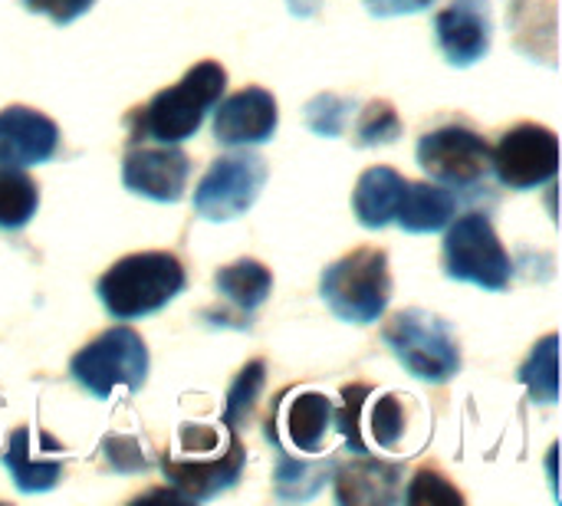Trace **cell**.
I'll return each mask as SVG.
<instances>
[{
	"mask_svg": "<svg viewBox=\"0 0 562 506\" xmlns=\"http://www.w3.org/2000/svg\"><path fill=\"white\" fill-rule=\"evenodd\" d=\"M224 89H227V69L217 59H201L175 86L155 92L148 105L128 115L132 145L148 138L165 145H181L204 125L207 112L221 102Z\"/></svg>",
	"mask_w": 562,
	"mask_h": 506,
	"instance_id": "6da1fadb",
	"label": "cell"
},
{
	"mask_svg": "<svg viewBox=\"0 0 562 506\" xmlns=\"http://www.w3.org/2000/svg\"><path fill=\"white\" fill-rule=\"evenodd\" d=\"M188 286L184 267L168 250H142L115 260L95 283V293L112 319L132 323L165 310Z\"/></svg>",
	"mask_w": 562,
	"mask_h": 506,
	"instance_id": "7a4b0ae2",
	"label": "cell"
},
{
	"mask_svg": "<svg viewBox=\"0 0 562 506\" xmlns=\"http://www.w3.org/2000/svg\"><path fill=\"white\" fill-rule=\"evenodd\" d=\"M319 293L326 306L352 326H372L385 316L392 300L389 254L379 247H356L323 270Z\"/></svg>",
	"mask_w": 562,
	"mask_h": 506,
	"instance_id": "3957f363",
	"label": "cell"
},
{
	"mask_svg": "<svg viewBox=\"0 0 562 506\" xmlns=\"http://www.w3.org/2000/svg\"><path fill=\"white\" fill-rule=\"evenodd\" d=\"M392 356L422 382L445 385L461 372V346L448 319L428 310H402L382 329Z\"/></svg>",
	"mask_w": 562,
	"mask_h": 506,
	"instance_id": "277c9868",
	"label": "cell"
},
{
	"mask_svg": "<svg viewBox=\"0 0 562 506\" xmlns=\"http://www.w3.org/2000/svg\"><path fill=\"white\" fill-rule=\"evenodd\" d=\"M441 263L445 273L458 283H471L491 293H504L514 280V260L501 244L494 221L481 211L461 214L445 227Z\"/></svg>",
	"mask_w": 562,
	"mask_h": 506,
	"instance_id": "5b68a950",
	"label": "cell"
},
{
	"mask_svg": "<svg viewBox=\"0 0 562 506\" xmlns=\"http://www.w3.org/2000/svg\"><path fill=\"white\" fill-rule=\"evenodd\" d=\"M69 375L95 398H112L119 389L135 395L148 379V346L135 329L112 326L72 356Z\"/></svg>",
	"mask_w": 562,
	"mask_h": 506,
	"instance_id": "8992f818",
	"label": "cell"
},
{
	"mask_svg": "<svg viewBox=\"0 0 562 506\" xmlns=\"http://www.w3.org/2000/svg\"><path fill=\"white\" fill-rule=\"evenodd\" d=\"M247 464L244 441L231 428L224 441L211 448H191L181 454H165L161 471L168 477V487H175L188 504H204L231 491Z\"/></svg>",
	"mask_w": 562,
	"mask_h": 506,
	"instance_id": "52a82bcc",
	"label": "cell"
},
{
	"mask_svg": "<svg viewBox=\"0 0 562 506\" xmlns=\"http://www.w3.org/2000/svg\"><path fill=\"white\" fill-rule=\"evenodd\" d=\"M418 165L431 175V181L451 191L477 188L491 175V145L471 125L451 122L422 135Z\"/></svg>",
	"mask_w": 562,
	"mask_h": 506,
	"instance_id": "ba28073f",
	"label": "cell"
},
{
	"mask_svg": "<svg viewBox=\"0 0 562 506\" xmlns=\"http://www.w3.org/2000/svg\"><path fill=\"white\" fill-rule=\"evenodd\" d=\"M267 184V161L257 151H234L217 158L194 188V211L204 221H234L247 214Z\"/></svg>",
	"mask_w": 562,
	"mask_h": 506,
	"instance_id": "9c48e42d",
	"label": "cell"
},
{
	"mask_svg": "<svg viewBox=\"0 0 562 506\" xmlns=\"http://www.w3.org/2000/svg\"><path fill=\"white\" fill-rule=\"evenodd\" d=\"M560 138L553 128L537 122H520L501 135L491 148V171L510 191H530L557 178Z\"/></svg>",
	"mask_w": 562,
	"mask_h": 506,
	"instance_id": "30bf717a",
	"label": "cell"
},
{
	"mask_svg": "<svg viewBox=\"0 0 562 506\" xmlns=\"http://www.w3.org/2000/svg\"><path fill=\"white\" fill-rule=\"evenodd\" d=\"M188 178H191V158L178 145L135 142L125 151L122 184L138 198H148V201H158V204H175V201L184 198Z\"/></svg>",
	"mask_w": 562,
	"mask_h": 506,
	"instance_id": "8fae6325",
	"label": "cell"
},
{
	"mask_svg": "<svg viewBox=\"0 0 562 506\" xmlns=\"http://www.w3.org/2000/svg\"><path fill=\"white\" fill-rule=\"evenodd\" d=\"M3 468L20 494H46L63 481L66 448L43 428L20 425L3 448Z\"/></svg>",
	"mask_w": 562,
	"mask_h": 506,
	"instance_id": "7c38bea8",
	"label": "cell"
},
{
	"mask_svg": "<svg viewBox=\"0 0 562 506\" xmlns=\"http://www.w3.org/2000/svg\"><path fill=\"white\" fill-rule=\"evenodd\" d=\"M211 112H214V138L217 145H227V148L263 145L273 138L277 122H280L277 99L263 86H247L227 99L221 95V102Z\"/></svg>",
	"mask_w": 562,
	"mask_h": 506,
	"instance_id": "4fadbf2b",
	"label": "cell"
},
{
	"mask_svg": "<svg viewBox=\"0 0 562 506\" xmlns=\"http://www.w3.org/2000/svg\"><path fill=\"white\" fill-rule=\"evenodd\" d=\"M435 36L451 66H474L494 40L491 0H451L435 16Z\"/></svg>",
	"mask_w": 562,
	"mask_h": 506,
	"instance_id": "5bb4252c",
	"label": "cell"
},
{
	"mask_svg": "<svg viewBox=\"0 0 562 506\" xmlns=\"http://www.w3.org/2000/svg\"><path fill=\"white\" fill-rule=\"evenodd\" d=\"M59 151V128L49 115L30 105H7L0 112V168L43 165Z\"/></svg>",
	"mask_w": 562,
	"mask_h": 506,
	"instance_id": "9a60e30c",
	"label": "cell"
},
{
	"mask_svg": "<svg viewBox=\"0 0 562 506\" xmlns=\"http://www.w3.org/2000/svg\"><path fill=\"white\" fill-rule=\"evenodd\" d=\"M402 464L379 461L369 454H356V461L333 468L336 501L342 506H379L395 504L402 487Z\"/></svg>",
	"mask_w": 562,
	"mask_h": 506,
	"instance_id": "2e32d148",
	"label": "cell"
},
{
	"mask_svg": "<svg viewBox=\"0 0 562 506\" xmlns=\"http://www.w3.org/2000/svg\"><path fill=\"white\" fill-rule=\"evenodd\" d=\"M333 412L336 405L316 392V389H300L283 408V428L270 418V428H280L300 454H319L326 448V438L333 431Z\"/></svg>",
	"mask_w": 562,
	"mask_h": 506,
	"instance_id": "e0dca14e",
	"label": "cell"
},
{
	"mask_svg": "<svg viewBox=\"0 0 562 506\" xmlns=\"http://www.w3.org/2000/svg\"><path fill=\"white\" fill-rule=\"evenodd\" d=\"M458 217V194L438 181H405L395 221L405 234H438Z\"/></svg>",
	"mask_w": 562,
	"mask_h": 506,
	"instance_id": "ac0fdd59",
	"label": "cell"
},
{
	"mask_svg": "<svg viewBox=\"0 0 562 506\" xmlns=\"http://www.w3.org/2000/svg\"><path fill=\"white\" fill-rule=\"evenodd\" d=\"M405 181L408 178H402L389 165H375V168L362 171V178L352 191V211H356L359 224L369 230L392 224L398 201H402V191H405Z\"/></svg>",
	"mask_w": 562,
	"mask_h": 506,
	"instance_id": "d6986e66",
	"label": "cell"
},
{
	"mask_svg": "<svg viewBox=\"0 0 562 506\" xmlns=\"http://www.w3.org/2000/svg\"><path fill=\"white\" fill-rule=\"evenodd\" d=\"M214 290L244 316V323L250 319L254 310H260L267 303V296L273 293V273L254 260V257H244V260H234L227 267H221L214 273ZM250 326V323H247Z\"/></svg>",
	"mask_w": 562,
	"mask_h": 506,
	"instance_id": "ffe728a7",
	"label": "cell"
},
{
	"mask_svg": "<svg viewBox=\"0 0 562 506\" xmlns=\"http://www.w3.org/2000/svg\"><path fill=\"white\" fill-rule=\"evenodd\" d=\"M277 445V497L280 501H310L323 491V484L333 477V461H306V458H293L280 441Z\"/></svg>",
	"mask_w": 562,
	"mask_h": 506,
	"instance_id": "44dd1931",
	"label": "cell"
},
{
	"mask_svg": "<svg viewBox=\"0 0 562 506\" xmlns=\"http://www.w3.org/2000/svg\"><path fill=\"white\" fill-rule=\"evenodd\" d=\"M557 346H560L557 333L543 336L533 346V352L527 356V362L520 366V372H517V379L527 385L530 398L540 402V405H557V398H560V366H557L560 356H557Z\"/></svg>",
	"mask_w": 562,
	"mask_h": 506,
	"instance_id": "7402d4cb",
	"label": "cell"
},
{
	"mask_svg": "<svg viewBox=\"0 0 562 506\" xmlns=\"http://www.w3.org/2000/svg\"><path fill=\"white\" fill-rule=\"evenodd\" d=\"M40 207V188L23 168H0V230H20Z\"/></svg>",
	"mask_w": 562,
	"mask_h": 506,
	"instance_id": "603a6c76",
	"label": "cell"
},
{
	"mask_svg": "<svg viewBox=\"0 0 562 506\" xmlns=\"http://www.w3.org/2000/svg\"><path fill=\"white\" fill-rule=\"evenodd\" d=\"M263 382H267V362L263 359H254L237 372V379L227 392V405H224V428L237 431L250 418V412L263 392Z\"/></svg>",
	"mask_w": 562,
	"mask_h": 506,
	"instance_id": "cb8c5ba5",
	"label": "cell"
},
{
	"mask_svg": "<svg viewBox=\"0 0 562 506\" xmlns=\"http://www.w3.org/2000/svg\"><path fill=\"white\" fill-rule=\"evenodd\" d=\"M402 119L395 112V105L389 99H372L359 119H356V132H352V142L359 148H372V145H392L402 138Z\"/></svg>",
	"mask_w": 562,
	"mask_h": 506,
	"instance_id": "d4e9b609",
	"label": "cell"
},
{
	"mask_svg": "<svg viewBox=\"0 0 562 506\" xmlns=\"http://www.w3.org/2000/svg\"><path fill=\"white\" fill-rule=\"evenodd\" d=\"M372 395L375 392L369 385H346L342 405L333 412V428H339V435L346 438L352 454H369V445L362 441V412H366V402Z\"/></svg>",
	"mask_w": 562,
	"mask_h": 506,
	"instance_id": "484cf974",
	"label": "cell"
},
{
	"mask_svg": "<svg viewBox=\"0 0 562 506\" xmlns=\"http://www.w3.org/2000/svg\"><path fill=\"white\" fill-rule=\"evenodd\" d=\"M405 504L408 506H461L464 504V494L435 468H422L408 491H405Z\"/></svg>",
	"mask_w": 562,
	"mask_h": 506,
	"instance_id": "4316f807",
	"label": "cell"
},
{
	"mask_svg": "<svg viewBox=\"0 0 562 506\" xmlns=\"http://www.w3.org/2000/svg\"><path fill=\"white\" fill-rule=\"evenodd\" d=\"M349 112H352V99H342L336 92H319L306 105V125L323 138H339L346 132Z\"/></svg>",
	"mask_w": 562,
	"mask_h": 506,
	"instance_id": "83f0119b",
	"label": "cell"
},
{
	"mask_svg": "<svg viewBox=\"0 0 562 506\" xmlns=\"http://www.w3.org/2000/svg\"><path fill=\"white\" fill-rule=\"evenodd\" d=\"M405 405L398 395H379L369 418V435L379 448H395L405 435Z\"/></svg>",
	"mask_w": 562,
	"mask_h": 506,
	"instance_id": "f1b7e54d",
	"label": "cell"
},
{
	"mask_svg": "<svg viewBox=\"0 0 562 506\" xmlns=\"http://www.w3.org/2000/svg\"><path fill=\"white\" fill-rule=\"evenodd\" d=\"M102 454L109 458V464L119 471V474H138V471H148V461L138 448L135 438H125V435H112L102 441Z\"/></svg>",
	"mask_w": 562,
	"mask_h": 506,
	"instance_id": "f546056e",
	"label": "cell"
},
{
	"mask_svg": "<svg viewBox=\"0 0 562 506\" xmlns=\"http://www.w3.org/2000/svg\"><path fill=\"white\" fill-rule=\"evenodd\" d=\"M23 3H26L30 13H43V16H49L56 26H66V23L79 20L95 0H23Z\"/></svg>",
	"mask_w": 562,
	"mask_h": 506,
	"instance_id": "4dcf8cb0",
	"label": "cell"
},
{
	"mask_svg": "<svg viewBox=\"0 0 562 506\" xmlns=\"http://www.w3.org/2000/svg\"><path fill=\"white\" fill-rule=\"evenodd\" d=\"M372 16H402V13H422L435 0H362Z\"/></svg>",
	"mask_w": 562,
	"mask_h": 506,
	"instance_id": "1f68e13d",
	"label": "cell"
}]
</instances>
